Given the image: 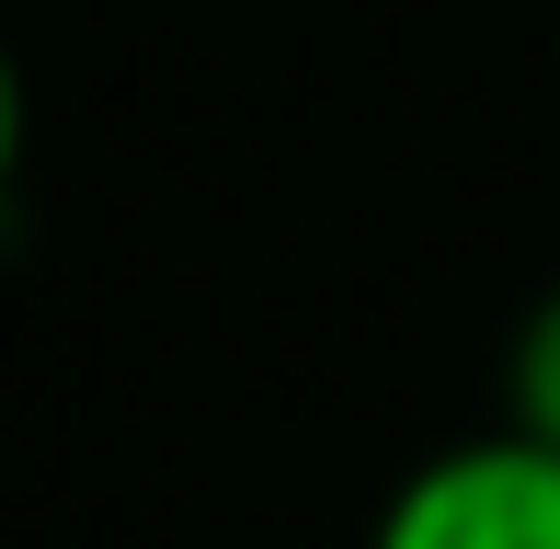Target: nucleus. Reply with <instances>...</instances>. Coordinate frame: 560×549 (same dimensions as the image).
<instances>
[{
    "label": "nucleus",
    "instance_id": "nucleus-1",
    "mask_svg": "<svg viewBox=\"0 0 560 549\" xmlns=\"http://www.w3.org/2000/svg\"><path fill=\"white\" fill-rule=\"evenodd\" d=\"M366 549H560V446L515 435H457L377 504Z\"/></svg>",
    "mask_w": 560,
    "mask_h": 549
},
{
    "label": "nucleus",
    "instance_id": "nucleus-2",
    "mask_svg": "<svg viewBox=\"0 0 560 549\" xmlns=\"http://www.w3.org/2000/svg\"><path fill=\"white\" fill-rule=\"evenodd\" d=\"M503 423L560 446V287L515 320V355H503Z\"/></svg>",
    "mask_w": 560,
    "mask_h": 549
}]
</instances>
